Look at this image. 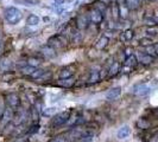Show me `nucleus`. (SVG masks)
Instances as JSON below:
<instances>
[{
    "mask_svg": "<svg viewBox=\"0 0 158 142\" xmlns=\"http://www.w3.org/2000/svg\"><path fill=\"white\" fill-rule=\"evenodd\" d=\"M4 17H5V20H6L10 25H16V24H18L22 20V18H23V12H22L19 8L15 7V6H10V7H7L5 10Z\"/></svg>",
    "mask_w": 158,
    "mask_h": 142,
    "instance_id": "nucleus-1",
    "label": "nucleus"
},
{
    "mask_svg": "<svg viewBox=\"0 0 158 142\" xmlns=\"http://www.w3.org/2000/svg\"><path fill=\"white\" fill-rule=\"evenodd\" d=\"M69 118H70V111H62V112H58V114H56L55 118L52 120V126L54 127L63 126Z\"/></svg>",
    "mask_w": 158,
    "mask_h": 142,
    "instance_id": "nucleus-2",
    "label": "nucleus"
},
{
    "mask_svg": "<svg viewBox=\"0 0 158 142\" xmlns=\"http://www.w3.org/2000/svg\"><path fill=\"white\" fill-rule=\"evenodd\" d=\"M152 90V88L150 87V84L148 83H143V84H138L133 88V93L138 96H146L149 95Z\"/></svg>",
    "mask_w": 158,
    "mask_h": 142,
    "instance_id": "nucleus-3",
    "label": "nucleus"
},
{
    "mask_svg": "<svg viewBox=\"0 0 158 142\" xmlns=\"http://www.w3.org/2000/svg\"><path fill=\"white\" fill-rule=\"evenodd\" d=\"M89 20L94 24H101L103 20V13L100 12L98 8H94L89 12Z\"/></svg>",
    "mask_w": 158,
    "mask_h": 142,
    "instance_id": "nucleus-4",
    "label": "nucleus"
},
{
    "mask_svg": "<svg viewBox=\"0 0 158 142\" xmlns=\"http://www.w3.org/2000/svg\"><path fill=\"white\" fill-rule=\"evenodd\" d=\"M130 135H131V128H130V126H127V124L120 127L119 130L117 132V137H118L119 140H125Z\"/></svg>",
    "mask_w": 158,
    "mask_h": 142,
    "instance_id": "nucleus-5",
    "label": "nucleus"
},
{
    "mask_svg": "<svg viewBox=\"0 0 158 142\" xmlns=\"http://www.w3.org/2000/svg\"><path fill=\"white\" fill-rule=\"evenodd\" d=\"M120 95H121V88L120 87L112 88V89H110V90L106 93V98L110 100V101H112V100L118 98Z\"/></svg>",
    "mask_w": 158,
    "mask_h": 142,
    "instance_id": "nucleus-6",
    "label": "nucleus"
},
{
    "mask_svg": "<svg viewBox=\"0 0 158 142\" xmlns=\"http://www.w3.org/2000/svg\"><path fill=\"white\" fill-rule=\"evenodd\" d=\"M88 23H89V19L85 16H77L76 17V27L79 30H83L88 26Z\"/></svg>",
    "mask_w": 158,
    "mask_h": 142,
    "instance_id": "nucleus-7",
    "label": "nucleus"
},
{
    "mask_svg": "<svg viewBox=\"0 0 158 142\" xmlns=\"http://www.w3.org/2000/svg\"><path fill=\"white\" fill-rule=\"evenodd\" d=\"M124 2H125V6H126L127 10L135 11L140 6L142 0H124Z\"/></svg>",
    "mask_w": 158,
    "mask_h": 142,
    "instance_id": "nucleus-8",
    "label": "nucleus"
},
{
    "mask_svg": "<svg viewBox=\"0 0 158 142\" xmlns=\"http://www.w3.org/2000/svg\"><path fill=\"white\" fill-rule=\"evenodd\" d=\"M137 65V58H135V55H128L125 61V68H128V69H132Z\"/></svg>",
    "mask_w": 158,
    "mask_h": 142,
    "instance_id": "nucleus-9",
    "label": "nucleus"
},
{
    "mask_svg": "<svg viewBox=\"0 0 158 142\" xmlns=\"http://www.w3.org/2000/svg\"><path fill=\"white\" fill-rule=\"evenodd\" d=\"M40 17L36 16V14H30V16L26 18V24L29 26H37L40 24Z\"/></svg>",
    "mask_w": 158,
    "mask_h": 142,
    "instance_id": "nucleus-10",
    "label": "nucleus"
},
{
    "mask_svg": "<svg viewBox=\"0 0 158 142\" xmlns=\"http://www.w3.org/2000/svg\"><path fill=\"white\" fill-rule=\"evenodd\" d=\"M7 101H8V105L11 108H15V107H18V104H19V97L15 94H11L7 96Z\"/></svg>",
    "mask_w": 158,
    "mask_h": 142,
    "instance_id": "nucleus-11",
    "label": "nucleus"
},
{
    "mask_svg": "<svg viewBox=\"0 0 158 142\" xmlns=\"http://www.w3.org/2000/svg\"><path fill=\"white\" fill-rule=\"evenodd\" d=\"M73 73H74V71H73V69H70V68L62 69V70H61V72H60V78H61V79L70 78L71 76H73Z\"/></svg>",
    "mask_w": 158,
    "mask_h": 142,
    "instance_id": "nucleus-12",
    "label": "nucleus"
},
{
    "mask_svg": "<svg viewBox=\"0 0 158 142\" xmlns=\"http://www.w3.org/2000/svg\"><path fill=\"white\" fill-rule=\"evenodd\" d=\"M42 51H43V53L47 56L48 58H51V57H54V56H55V49H54L52 46H50V45L45 46Z\"/></svg>",
    "mask_w": 158,
    "mask_h": 142,
    "instance_id": "nucleus-13",
    "label": "nucleus"
},
{
    "mask_svg": "<svg viewBox=\"0 0 158 142\" xmlns=\"http://www.w3.org/2000/svg\"><path fill=\"white\" fill-rule=\"evenodd\" d=\"M133 37H135V32L133 30H131V29H128V30H125V32L123 33V38L125 41H130V40L133 39Z\"/></svg>",
    "mask_w": 158,
    "mask_h": 142,
    "instance_id": "nucleus-14",
    "label": "nucleus"
},
{
    "mask_svg": "<svg viewBox=\"0 0 158 142\" xmlns=\"http://www.w3.org/2000/svg\"><path fill=\"white\" fill-rule=\"evenodd\" d=\"M139 61H140V62H142L143 64L148 65V64H151V63H152V61H153V57H152V56H150L149 53H144V55L140 56Z\"/></svg>",
    "mask_w": 158,
    "mask_h": 142,
    "instance_id": "nucleus-15",
    "label": "nucleus"
},
{
    "mask_svg": "<svg viewBox=\"0 0 158 142\" xmlns=\"http://www.w3.org/2000/svg\"><path fill=\"white\" fill-rule=\"evenodd\" d=\"M1 117L4 118V120H2V124H5L6 122H8V121L12 118V110H11V108L5 109V111H4V114H2Z\"/></svg>",
    "mask_w": 158,
    "mask_h": 142,
    "instance_id": "nucleus-16",
    "label": "nucleus"
},
{
    "mask_svg": "<svg viewBox=\"0 0 158 142\" xmlns=\"http://www.w3.org/2000/svg\"><path fill=\"white\" fill-rule=\"evenodd\" d=\"M57 107H50V108H45L44 111H43V114L44 115H47V116H52V115H55L56 112H57Z\"/></svg>",
    "mask_w": 158,
    "mask_h": 142,
    "instance_id": "nucleus-17",
    "label": "nucleus"
},
{
    "mask_svg": "<svg viewBox=\"0 0 158 142\" xmlns=\"http://www.w3.org/2000/svg\"><path fill=\"white\" fill-rule=\"evenodd\" d=\"M107 43H108V38L107 37H101L100 40L98 41V44H96V47L100 49V50H102L103 47L107 45Z\"/></svg>",
    "mask_w": 158,
    "mask_h": 142,
    "instance_id": "nucleus-18",
    "label": "nucleus"
},
{
    "mask_svg": "<svg viewBox=\"0 0 158 142\" xmlns=\"http://www.w3.org/2000/svg\"><path fill=\"white\" fill-rule=\"evenodd\" d=\"M119 69H120V65H119V63H113V65L111 66V69H110V75L111 76H114V75H117L119 72Z\"/></svg>",
    "mask_w": 158,
    "mask_h": 142,
    "instance_id": "nucleus-19",
    "label": "nucleus"
},
{
    "mask_svg": "<svg viewBox=\"0 0 158 142\" xmlns=\"http://www.w3.org/2000/svg\"><path fill=\"white\" fill-rule=\"evenodd\" d=\"M36 70L33 66H31V65H29V66H24L23 69H22V72H23L24 75H29V76H31L32 72Z\"/></svg>",
    "mask_w": 158,
    "mask_h": 142,
    "instance_id": "nucleus-20",
    "label": "nucleus"
},
{
    "mask_svg": "<svg viewBox=\"0 0 158 142\" xmlns=\"http://www.w3.org/2000/svg\"><path fill=\"white\" fill-rule=\"evenodd\" d=\"M60 83H61V85H63V87H71V85H73V83H74V81H73V79H71V77L70 78H64V79H62V81H61V82H60Z\"/></svg>",
    "mask_w": 158,
    "mask_h": 142,
    "instance_id": "nucleus-21",
    "label": "nucleus"
},
{
    "mask_svg": "<svg viewBox=\"0 0 158 142\" xmlns=\"http://www.w3.org/2000/svg\"><path fill=\"white\" fill-rule=\"evenodd\" d=\"M146 53H149V55L152 56V57H156V56H157V52H156L155 45H153V46H152V45L146 46Z\"/></svg>",
    "mask_w": 158,
    "mask_h": 142,
    "instance_id": "nucleus-22",
    "label": "nucleus"
},
{
    "mask_svg": "<svg viewBox=\"0 0 158 142\" xmlns=\"http://www.w3.org/2000/svg\"><path fill=\"white\" fill-rule=\"evenodd\" d=\"M119 14H120V7L118 5H114L112 7V16H113V18H118Z\"/></svg>",
    "mask_w": 158,
    "mask_h": 142,
    "instance_id": "nucleus-23",
    "label": "nucleus"
},
{
    "mask_svg": "<svg viewBox=\"0 0 158 142\" xmlns=\"http://www.w3.org/2000/svg\"><path fill=\"white\" fill-rule=\"evenodd\" d=\"M44 72H45V71L42 70V69H38V70H35L33 72H32L31 77H32V78H36V77H42V76L44 75Z\"/></svg>",
    "mask_w": 158,
    "mask_h": 142,
    "instance_id": "nucleus-24",
    "label": "nucleus"
},
{
    "mask_svg": "<svg viewBox=\"0 0 158 142\" xmlns=\"http://www.w3.org/2000/svg\"><path fill=\"white\" fill-rule=\"evenodd\" d=\"M27 64L35 68V66H38V65L40 64V59H36V58H30V59L27 61Z\"/></svg>",
    "mask_w": 158,
    "mask_h": 142,
    "instance_id": "nucleus-25",
    "label": "nucleus"
},
{
    "mask_svg": "<svg viewBox=\"0 0 158 142\" xmlns=\"http://www.w3.org/2000/svg\"><path fill=\"white\" fill-rule=\"evenodd\" d=\"M95 8H98V10L100 11V12L105 13V12H106V4H103V2H101V1H99V2L96 4Z\"/></svg>",
    "mask_w": 158,
    "mask_h": 142,
    "instance_id": "nucleus-26",
    "label": "nucleus"
},
{
    "mask_svg": "<svg viewBox=\"0 0 158 142\" xmlns=\"http://www.w3.org/2000/svg\"><path fill=\"white\" fill-rule=\"evenodd\" d=\"M38 129H40V126H38V124H33V126L31 127V129L27 130V133H29V134H33V133L38 132Z\"/></svg>",
    "mask_w": 158,
    "mask_h": 142,
    "instance_id": "nucleus-27",
    "label": "nucleus"
},
{
    "mask_svg": "<svg viewBox=\"0 0 158 142\" xmlns=\"http://www.w3.org/2000/svg\"><path fill=\"white\" fill-rule=\"evenodd\" d=\"M140 43H142V45H146V46L152 45V40L149 39V38H144V39L140 40Z\"/></svg>",
    "mask_w": 158,
    "mask_h": 142,
    "instance_id": "nucleus-28",
    "label": "nucleus"
},
{
    "mask_svg": "<svg viewBox=\"0 0 158 142\" xmlns=\"http://www.w3.org/2000/svg\"><path fill=\"white\" fill-rule=\"evenodd\" d=\"M146 33H148V34H153V36H156L158 33V30L152 26V29H148V30H146Z\"/></svg>",
    "mask_w": 158,
    "mask_h": 142,
    "instance_id": "nucleus-29",
    "label": "nucleus"
},
{
    "mask_svg": "<svg viewBox=\"0 0 158 142\" xmlns=\"http://www.w3.org/2000/svg\"><path fill=\"white\" fill-rule=\"evenodd\" d=\"M50 142H67V140L63 139L62 136H57V137H55V139H52Z\"/></svg>",
    "mask_w": 158,
    "mask_h": 142,
    "instance_id": "nucleus-30",
    "label": "nucleus"
},
{
    "mask_svg": "<svg viewBox=\"0 0 158 142\" xmlns=\"http://www.w3.org/2000/svg\"><path fill=\"white\" fill-rule=\"evenodd\" d=\"M100 78V76H99V73H98V72H95V75L94 73H93V75H92V76H90V79H89V81H90V82H96V81H98V79Z\"/></svg>",
    "mask_w": 158,
    "mask_h": 142,
    "instance_id": "nucleus-31",
    "label": "nucleus"
},
{
    "mask_svg": "<svg viewBox=\"0 0 158 142\" xmlns=\"http://www.w3.org/2000/svg\"><path fill=\"white\" fill-rule=\"evenodd\" d=\"M4 111H5V109H4V101L0 98V116H2Z\"/></svg>",
    "mask_w": 158,
    "mask_h": 142,
    "instance_id": "nucleus-32",
    "label": "nucleus"
},
{
    "mask_svg": "<svg viewBox=\"0 0 158 142\" xmlns=\"http://www.w3.org/2000/svg\"><path fill=\"white\" fill-rule=\"evenodd\" d=\"M54 1L56 2V5H58V6H60V5H62V4L64 2V0H54Z\"/></svg>",
    "mask_w": 158,
    "mask_h": 142,
    "instance_id": "nucleus-33",
    "label": "nucleus"
},
{
    "mask_svg": "<svg viewBox=\"0 0 158 142\" xmlns=\"http://www.w3.org/2000/svg\"><path fill=\"white\" fill-rule=\"evenodd\" d=\"M99 1H101V2H103V4H110V0H99Z\"/></svg>",
    "mask_w": 158,
    "mask_h": 142,
    "instance_id": "nucleus-34",
    "label": "nucleus"
},
{
    "mask_svg": "<svg viewBox=\"0 0 158 142\" xmlns=\"http://www.w3.org/2000/svg\"><path fill=\"white\" fill-rule=\"evenodd\" d=\"M155 49H156V52H157V55H158V43L155 44Z\"/></svg>",
    "mask_w": 158,
    "mask_h": 142,
    "instance_id": "nucleus-35",
    "label": "nucleus"
},
{
    "mask_svg": "<svg viewBox=\"0 0 158 142\" xmlns=\"http://www.w3.org/2000/svg\"><path fill=\"white\" fill-rule=\"evenodd\" d=\"M146 1H150L151 2V1H155V0H146Z\"/></svg>",
    "mask_w": 158,
    "mask_h": 142,
    "instance_id": "nucleus-36",
    "label": "nucleus"
},
{
    "mask_svg": "<svg viewBox=\"0 0 158 142\" xmlns=\"http://www.w3.org/2000/svg\"><path fill=\"white\" fill-rule=\"evenodd\" d=\"M0 46H1V43H0Z\"/></svg>",
    "mask_w": 158,
    "mask_h": 142,
    "instance_id": "nucleus-37",
    "label": "nucleus"
}]
</instances>
